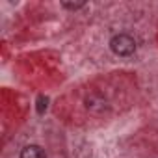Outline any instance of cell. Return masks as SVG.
Listing matches in <instances>:
<instances>
[{
  "instance_id": "obj_4",
  "label": "cell",
  "mask_w": 158,
  "mask_h": 158,
  "mask_svg": "<svg viewBox=\"0 0 158 158\" xmlns=\"http://www.w3.org/2000/svg\"><path fill=\"white\" fill-rule=\"evenodd\" d=\"M39 112H43V108H47V99H43V97H39Z\"/></svg>"
},
{
  "instance_id": "obj_3",
  "label": "cell",
  "mask_w": 158,
  "mask_h": 158,
  "mask_svg": "<svg viewBox=\"0 0 158 158\" xmlns=\"http://www.w3.org/2000/svg\"><path fill=\"white\" fill-rule=\"evenodd\" d=\"M63 8H67V10H80V8H84V2H63Z\"/></svg>"
},
{
  "instance_id": "obj_2",
  "label": "cell",
  "mask_w": 158,
  "mask_h": 158,
  "mask_svg": "<svg viewBox=\"0 0 158 158\" xmlns=\"http://www.w3.org/2000/svg\"><path fill=\"white\" fill-rule=\"evenodd\" d=\"M19 158H47V154H45V151L39 145H26L21 151Z\"/></svg>"
},
{
  "instance_id": "obj_1",
  "label": "cell",
  "mask_w": 158,
  "mask_h": 158,
  "mask_svg": "<svg viewBox=\"0 0 158 158\" xmlns=\"http://www.w3.org/2000/svg\"><path fill=\"white\" fill-rule=\"evenodd\" d=\"M110 48L117 56H130L136 50V41L128 34H117L110 39Z\"/></svg>"
}]
</instances>
